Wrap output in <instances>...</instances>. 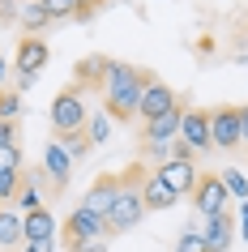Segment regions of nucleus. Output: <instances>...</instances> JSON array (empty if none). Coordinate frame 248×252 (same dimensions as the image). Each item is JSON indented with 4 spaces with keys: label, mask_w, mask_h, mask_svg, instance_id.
Segmentation results:
<instances>
[{
    "label": "nucleus",
    "mask_w": 248,
    "mask_h": 252,
    "mask_svg": "<svg viewBox=\"0 0 248 252\" xmlns=\"http://www.w3.org/2000/svg\"><path fill=\"white\" fill-rule=\"evenodd\" d=\"M26 244V214L13 210V205H4L0 210V248L4 252H13Z\"/></svg>",
    "instance_id": "obj_14"
},
{
    "label": "nucleus",
    "mask_w": 248,
    "mask_h": 252,
    "mask_svg": "<svg viewBox=\"0 0 248 252\" xmlns=\"http://www.w3.org/2000/svg\"><path fill=\"white\" fill-rule=\"evenodd\" d=\"M17 116H22V94L4 86V90H0V120H13L17 124Z\"/></svg>",
    "instance_id": "obj_25"
},
{
    "label": "nucleus",
    "mask_w": 248,
    "mask_h": 252,
    "mask_svg": "<svg viewBox=\"0 0 248 252\" xmlns=\"http://www.w3.org/2000/svg\"><path fill=\"white\" fill-rule=\"evenodd\" d=\"M17 13H22V4H13V0H0V22H17Z\"/></svg>",
    "instance_id": "obj_31"
},
{
    "label": "nucleus",
    "mask_w": 248,
    "mask_h": 252,
    "mask_svg": "<svg viewBox=\"0 0 248 252\" xmlns=\"http://www.w3.org/2000/svg\"><path fill=\"white\" fill-rule=\"evenodd\" d=\"M150 77H154V73H145V68H137V64L111 60L103 86H99V90H103V111L111 116V124L137 120V111H142V90H145Z\"/></svg>",
    "instance_id": "obj_1"
},
{
    "label": "nucleus",
    "mask_w": 248,
    "mask_h": 252,
    "mask_svg": "<svg viewBox=\"0 0 248 252\" xmlns=\"http://www.w3.org/2000/svg\"><path fill=\"white\" fill-rule=\"evenodd\" d=\"M73 239H111L107 218H94V214H86V210H73L65 218V244H73Z\"/></svg>",
    "instance_id": "obj_12"
},
{
    "label": "nucleus",
    "mask_w": 248,
    "mask_h": 252,
    "mask_svg": "<svg viewBox=\"0 0 248 252\" xmlns=\"http://www.w3.org/2000/svg\"><path fill=\"white\" fill-rule=\"evenodd\" d=\"M39 171L52 180V192H65V188H69V175H73V158L65 154V146H60L56 137L47 141V146H43V167H39Z\"/></svg>",
    "instance_id": "obj_10"
},
{
    "label": "nucleus",
    "mask_w": 248,
    "mask_h": 252,
    "mask_svg": "<svg viewBox=\"0 0 248 252\" xmlns=\"http://www.w3.org/2000/svg\"><path fill=\"white\" fill-rule=\"evenodd\" d=\"M17 252H56V244H22Z\"/></svg>",
    "instance_id": "obj_34"
},
{
    "label": "nucleus",
    "mask_w": 248,
    "mask_h": 252,
    "mask_svg": "<svg viewBox=\"0 0 248 252\" xmlns=\"http://www.w3.org/2000/svg\"><path fill=\"white\" fill-rule=\"evenodd\" d=\"M120 184H124V180H120V175H111V171L99 175V180L86 188V197H81L77 210L94 214V218H107V214H111V205H116V197H120Z\"/></svg>",
    "instance_id": "obj_6"
},
{
    "label": "nucleus",
    "mask_w": 248,
    "mask_h": 252,
    "mask_svg": "<svg viewBox=\"0 0 248 252\" xmlns=\"http://www.w3.org/2000/svg\"><path fill=\"white\" fill-rule=\"evenodd\" d=\"M0 141H13V146H22V137H17V124H13V120H0Z\"/></svg>",
    "instance_id": "obj_30"
},
{
    "label": "nucleus",
    "mask_w": 248,
    "mask_h": 252,
    "mask_svg": "<svg viewBox=\"0 0 248 252\" xmlns=\"http://www.w3.org/2000/svg\"><path fill=\"white\" fill-rule=\"evenodd\" d=\"M142 197H145V210H171V205H176V188H167L163 184V180H158L154 171L145 175V184H142Z\"/></svg>",
    "instance_id": "obj_17"
},
{
    "label": "nucleus",
    "mask_w": 248,
    "mask_h": 252,
    "mask_svg": "<svg viewBox=\"0 0 248 252\" xmlns=\"http://www.w3.org/2000/svg\"><path fill=\"white\" fill-rule=\"evenodd\" d=\"M176 107H180V94L171 90L163 77H150L145 90H142V111H137V120H158V116H167V111H176Z\"/></svg>",
    "instance_id": "obj_7"
},
{
    "label": "nucleus",
    "mask_w": 248,
    "mask_h": 252,
    "mask_svg": "<svg viewBox=\"0 0 248 252\" xmlns=\"http://www.w3.org/2000/svg\"><path fill=\"white\" fill-rule=\"evenodd\" d=\"M0 210H4V205H0Z\"/></svg>",
    "instance_id": "obj_36"
},
{
    "label": "nucleus",
    "mask_w": 248,
    "mask_h": 252,
    "mask_svg": "<svg viewBox=\"0 0 248 252\" xmlns=\"http://www.w3.org/2000/svg\"><path fill=\"white\" fill-rule=\"evenodd\" d=\"M154 175H158L167 188H176V197H193V188L201 184L197 158H167L163 167H154Z\"/></svg>",
    "instance_id": "obj_5"
},
{
    "label": "nucleus",
    "mask_w": 248,
    "mask_h": 252,
    "mask_svg": "<svg viewBox=\"0 0 248 252\" xmlns=\"http://www.w3.org/2000/svg\"><path fill=\"white\" fill-rule=\"evenodd\" d=\"M39 205H43V171H30L22 180V188H17V197H13V210L30 214V210H39Z\"/></svg>",
    "instance_id": "obj_18"
},
{
    "label": "nucleus",
    "mask_w": 248,
    "mask_h": 252,
    "mask_svg": "<svg viewBox=\"0 0 248 252\" xmlns=\"http://www.w3.org/2000/svg\"><path fill=\"white\" fill-rule=\"evenodd\" d=\"M210 141L218 150H240V120H235V107H214V111H210Z\"/></svg>",
    "instance_id": "obj_11"
},
{
    "label": "nucleus",
    "mask_w": 248,
    "mask_h": 252,
    "mask_svg": "<svg viewBox=\"0 0 248 252\" xmlns=\"http://www.w3.org/2000/svg\"><path fill=\"white\" fill-rule=\"evenodd\" d=\"M201 239H206L210 252H227L235 239V226H231V214H214V218H206V226H201Z\"/></svg>",
    "instance_id": "obj_15"
},
{
    "label": "nucleus",
    "mask_w": 248,
    "mask_h": 252,
    "mask_svg": "<svg viewBox=\"0 0 248 252\" xmlns=\"http://www.w3.org/2000/svg\"><path fill=\"white\" fill-rule=\"evenodd\" d=\"M180 141L193 150V154L214 150V141H210V111H201V107H184V116H180Z\"/></svg>",
    "instance_id": "obj_9"
},
{
    "label": "nucleus",
    "mask_w": 248,
    "mask_h": 252,
    "mask_svg": "<svg viewBox=\"0 0 248 252\" xmlns=\"http://www.w3.org/2000/svg\"><path fill=\"white\" fill-rule=\"evenodd\" d=\"M176 252H210V248H206V239H201V231H184Z\"/></svg>",
    "instance_id": "obj_28"
},
{
    "label": "nucleus",
    "mask_w": 248,
    "mask_h": 252,
    "mask_svg": "<svg viewBox=\"0 0 248 252\" xmlns=\"http://www.w3.org/2000/svg\"><path fill=\"white\" fill-rule=\"evenodd\" d=\"M180 107L176 111H167V116H158V120H142V141L145 146H158V141H176L180 137Z\"/></svg>",
    "instance_id": "obj_13"
},
{
    "label": "nucleus",
    "mask_w": 248,
    "mask_h": 252,
    "mask_svg": "<svg viewBox=\"0 0 248 252\" xmlns=\"http://www.w3.org/2000/svg\"><path fill=\"white\" fill-rule=\"evenodd\" d=\"M17 26H22V34H43V30L52 26V17H47V9H43V0H22Z\"/></svg>",
    "instance_id": "obj_19"
},
{
    "label": "nucleus",
    "mask_w": 248,
    "mask_h": 252,
    "mask_svg": "<svg viewBox=\"0 0 248 252\" xmlns=\"http://www.w3.org/2000/svg\"><path fill=\"white\" fill-rule=\"evenodd\" d=\"M26 244H56V214L47 205L26 214Z\"/></svg>",
    "instance_id": "obj_16"
},
{
    "label": "nucleus",
    "mask_w": 248,
    "mask_h": 252,
    "mask_svg": "<svg viewBox=\"0 0 248 252\" xmlns=\"http://www.w3.org/2000/svg\"><path fill=\"white\" fill-rule=\"evenodd\" d=\"M22 180H26V171H0V205H13Z\"/></svg>",
    "instance_id": "obj_23"
},
{
    "label": "nucleus",
    "mask_w": 248,
    "mask_h": 252,
    "mask_svg": "<svg viewBox=\"0 0 248 252\" xmlns=\"http://www.w3.org/2000/svg\"><path fill=\"white\" fill-rule=\"evenodd\" d=\"M240 235L248 239V201H240Z\"/></svg>",
    "instance_id": "obj_33"
},
{
    "label": "nucleus",
    "mask_w": 248,
    "mask_h": 252,
    "mask_svg": "<svg viewBox=\"0 0 248 252\" xmlns=\"http://www.w3.org/2000/svg\"><path fill=\"white\" fill-rule=\"evenodd\" d=\"M107 133H111V116H107V111H94V116L86 120V137L99 146V141H107Z\"/></svg>",
    "instance_id": "obj_24"
},
{
    "label": "nucleus",
    "mask_w": 248,
    "mask_h": 252,
    "mask_svg": "<svg viewBox=\"0 0 248 252\" xmlns=\"http://www.w3.org/2000/svg\"><path fill=\"white\" fill-rule=\"evenodd\" d=\"M0 171H22V146L0 141Z\"/></svg>",
    "instance_id": "obj_27"
},
{
    "label": "nucleus",
    "mask_w": 248,
    "mask_h": 252,
    "mask_svg": "<svg viewBox=\"0 0 248 252\" xmlns=\"http://www.w3.org/2000/svg\"><path fill=\"white\" fill-rule=\"evenodd\" d=\"M218 175H222V184H227V192H231V197L248 201V180H244V171H235V167H227V171H218Z\"/></svg>",
    "instance_id": "obj_26"
},
{
    "label": "nucleus",
    "mask_w": 248,
    "mask_h": 252,
    "mask_svg": "<svg viewBox=\"0 0 248 252\" xmlns=\"http://www.w3.org/2000/svg\"><path fill=\"white\" fill-rule=\"evenodd\" d=\"M47 120H52V137H69V133H81V128H86L90 107H86V94H81L77 81H73V86H65V90L52 98Z\"/></svg>",
    "instance_id": "obj_3"
},
{
    "label": "nucleus",
    "mask_w": 248,
    "mask_h": 252,
    "mask_svg": "<svg viewBox=\"0 0 248 252\" xmlns=\"http://www.w3.org/2000/svg\"><path fill=\"white\" fill-rule=\"evenodd\" d=\"M65 252H107V239H73L65 244Z\"/></svg>",
    "instance_id": "obj_29"
},
{
    "label": "nucleus",
    "mask_w": 248,
    "mask_h": 252,
    "mask_svg": "<svg viewBox=\"0 0 248 252\" xmlns=\"http://www.w3.org/2000/svg\"><path fill=\"white\" fill-rule=\"evenodd\" d=\"M120 180H124V184H120V197H116V205H111V214H107V231H111V235L133 231V226L150 214V210H145V197H142L145 171H142V167H133V171H124Z\"/></svg>",
    "instance_id": "obj_2"
},
{
    "label": "nucleus",
    "mask_w": 248,
    "mask_h": 252,
    "mask_svg": "<svg viewBox=\"0 0 248 252\" xmlns=\"http://www.w3.org/2000/svg\"><path fill=\"white\" fill-rule=\"evenodd\" d=\"M235 120H240V146H248V107H235Z\"/></svg>",
    "instance_id": "obj_32"
},
{
    "label": "nucleus",
    "mask_w": 248,
    "mask_h": 252,
    "mask_svg": "<svg viewBox=\"0 0 248 252\" xmlns=\"http://www.w3.org/2000/svg\"><path fill=\"white\" fill-rule=\"evenodd\" d=\"M56 141L65 146V154H69L73 162H81V158H86V154L94 150V141L86 137V128H81V133H69V137H56Z\"/></svg>",
    "instance_id": "obj_21"
},
{
    "label": "nucleus",
    "mask_w": 248,
    "mask_h": 252,
    "mask_svg": "<svg viewBox=\"0 0 248 252\" xmlns=\"http://www.w3.org/2000/svg\"><path fill=\"white\" fill-rule=\"evenodd\" d=\"M4 73H9V64H4V60H0V90H4Z\"/></svg>",
    "instance_id": "obj_35"
},
{
    "label": "nucleus",
    "mask_w": 248,
    "mask_h": 252,
    "mask_svg": "<svg viewBox=\"0 0 248 252\" xmlns=\"http://www.w3.org/2000/svg\"><path fill=\"white\" fill-rule=\"evenodd\" d=\"M227 201H231V192H227V184H222V175H201V184L193 188V205H197L201 218L227 214Z\"/></svg>",
    "instance_id": "obj_8"
},
{
    "label": "nucleus",
    "mask_w": 248,
    "mask_h": 252,
    "mask_svg": "<svg viewBox=\"0 0 248 252\" xmlns=\"http://www.w3.org/2000/svg\"><path fill=\"white\" fill-rule=\"evenodd\" d=\"M77 4L81 0H43V9H47L52 22H73L77 17Z\"/></svg>",
    "instance_id": "obj_22"
},
{
    "label": "nucleus",
    "mask_w": 248,
    "mask_h": 252,
    "mask_svg": "<svg viewBox=\"0 0 248 252\" xmlns=\"http://www.w3.org/2000/svg\"><path fill=\"white\" fill-rule=\"evenodd\" d=\"M107 68H111V60L107 56H86V60H77V86L86 90V86H103V77H107Z\"/></svg>",
    "instance_id": "obj_20"
},
{
    "label": "nucleus",
    "mask_w": 248,
    "mask_h": 252,
    "mask_svg": "<svg viewBox=\"0 0 248 252\" xmlns=\"http://www.w3.org/2000/svg\"><path fill=\"white\" fill-rule=\"evenodd\" d=\"M52 60V47L43 43V34H22L17 39V52H13V68L17 77H39Z\"/></svg>",
    "instance_id": "obj_4"
}]
</instances>
